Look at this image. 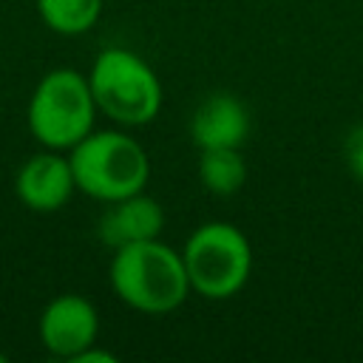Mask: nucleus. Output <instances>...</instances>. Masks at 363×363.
<instances>
[{"label":"nucleus","mask_w":363,"mask_h":363,"mask_svg":"<svg viewBox=\"0 0 363 363\" xmlns=\"http://www.w3.org/2000/svg\"><path fill=\"white\" fill-rule=\"evenodd\" d=\"M346 167L357 182H363V125L346 139Z\"/></svg>","instance_id":"obj_12"},{"label":"nucleus","mask_w":363,"mask_h":363,"mask_svg":"<svg viewBox=\"0 0 363 363\" xmlns=\"http://www.w3.org/2000/svg\"><path fill=\"white\" fill-rule=\"evenodd\" d=\"M96 306L82 295H57L40 315V340L54 357L74 360L82 349L96 343Z\"/></svg>","instance_id":"obj_6"},{"label":"nucleus","mask_w":363,"mask_h":363,"mask_svg":"<svg viewBox=\"0 0 363 363\" xmlns=\"http://www.w3.org/2000/svg\"><path fill=\"white\" fill-rule=\"evenodd\" d=\"M199 182L213 196H233L247 182V162L241 147L199 150Z\"/></svg>","instance_id":"obj_10"},{"label":"nucleus","mask_w":363,"mask_h":363,"mask_svg":"<svg viewBox=\"0 0 363 363\" xmlns=\"http://www.w3.org/2000/svg\"><path fill=\"white\" fill-rule=\"evenodd\" d=\"M77 190L74 170L68 156H60V150L34 153L23 162L14 179V193L23 201V207L34 213H54L68 204L71 193Z\"/></svg>","instance_id":"obj_7"},{"label":"nucleus","mask_w":363,"mask_h":363,"mask_svg":"<svg viewBox=\"0 0 363 363\" xmlns=\"http://www.w3.org/2000/svg\"><path fill=\"white\" fill-rule=\"evenodd\" d=\"M190 289L207 301H227L244 289L252 272L250 238L230 221L199 224L182 250Z\"/></svg>","instance_id":"obj_4"},{"label":"nucleus","mask_w":363,"mask_h":363,"mask_svg":"<svg viewBox=\"0 0 363 363\" xmlns=\"http://www.w3.org/2000/svg\"><path fill=\"white\" fill-rule=\"evenodd\" d=\"M88 85L96 111L125 128L147 125L162 111V82L156 71L128 48L113 45L99 51L91 65Z\"/></svg>","instance_id":"obj_3"},{"label":"nucleus","mask_w":363,"mask_h":363,"mask_svg":"<svg viewBox=\"0 0 363 363\" xmlns=\"http://www.w3.org/2000/svg\"><path fill=\"white\" fill-rule=\"evenodd\" d=\"M0 363H6V354H3V352H0Z\"/></svg>","instance_id":"obj_14"},{"label":"nucleus","mask_w":363,"mask_h":363,"mask_svg":"<svg viewBox=\"0 0 363 363\" xmlns=\"http://www.w3.org/2000/svg\"><path fill=\"white\" fill-rule=\"evenodd\" d=\"M43 23L65 37L85 34L102 14V0H37Z\"/></svg>","instance_id":"obj_11"},{"label":"nucleus","mask_w":363,"mask_h":363,"mask_svg":"<svg viewBox=\"0 0 363 363\" xmlns=\"http://www.w3.org/2000/svg\"><path fill=\"white\" fill-rule=\"evenodd\" d=\"M190 136L199 150L241 147L250 136V113L244 102L227 91L204 96L190 119Z\"/></svg>","instance_id":"obj_8"},{"label":"nucleus","mask_w":363,"mask_h":363,"mask_svg":"<svg viewBox=\"0 0 363 363\" xmlns=\"http://www.w3.org/2000/svg\"><path fill=\"white\" fill-rule=\"evenodd\" d=\"M108 278L116 298L145 315H167L193 292L182 252L159 238L113 250Z\"/></svg>","instance_id":"obj_1"},{"label":"nucleus","mask_w":363,"mask_h":363,"mask_svg":"<svg viewBox=\"0 0 363 363\" xmlns=\"http://www.w3.org/2000/svg\"><path fill=\"white\" fill-rule=\"evenodd\" d=\"M77 190L96 201H116L145 190L150 159L145 147L122 130H91L68 153Z\"/></svg>","instance_id":"obj_2"},{"label":"nucleus","mask_w":363,"mask_h":363,"mask_svg":"<svg viewBox=\"0 0 363 363\" xmlns=\"http://www.w3.org/2000/svg\"><path fill=\"white\" fill-rule=\"evenodd\" d=\"M96 102L82 77L74 68L48 71L28 99V130L51 150H71L94 130Z\"/></svg>","instance_id":"obj_5"},{"label":"nucleus","mask_w":363,"mask_h":363,"mask_svg":"<svg viewBox=\"0 0 363 363\" xmlns=\"http://www.w3.org/2000/svg\"><path fill=\"white\" fill-rule=\"evenodd\" d=\"M71 363H116V354H111V352H102V349H96V343L94 346H88V349H82Z\"/></svg>","instance_id":"obj_13"},{"label":"nucleus","mask_w":363,"mask_h":363,"mask_svg":"<svg viewBox=\"0 0 363 363\" xmlns=\"http://www.w3.org/2000/svg\"><path fill=\"white\" fill-rule=\"evenodd\" d=\"M162 227H164L162 204L153 196H147L145 190H139L133 196L108 201V210L102 213L96 233L105 247L119 250L125 244L159 238Z\"/></svg>","instance_id":"obj_9"}]
</instances>
